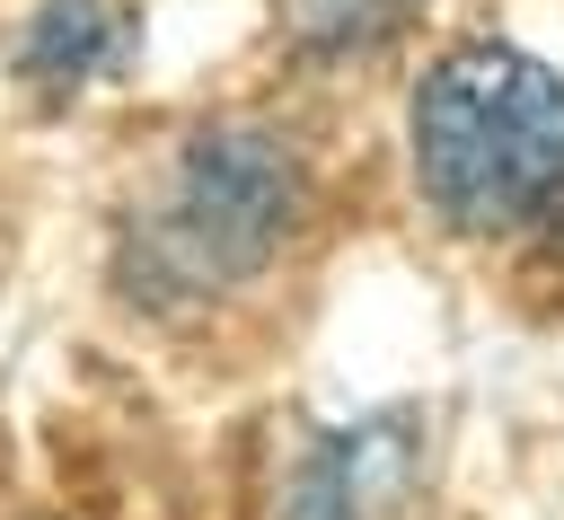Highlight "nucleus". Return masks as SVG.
<instances>
[{
    "label": "nucleus",
    "mask_w": 564,
    "mask_h": 520,
    "mask_svg": "<svg viewBox=\"0 0 564 520\" xmlns=\"http://www.w3.org/2000/svg\"><path fill=\"white\" fill-rule=\"evenodd\" d=\"M414 176L449 229L502 238L564 212V79L520 44H458L414 88Z\"/></svg>",
    "instance_id": "obj_1"
},
{
    "label": "nucleus",
    "mask_w": 564,
    "mask_h": 520,
    "mask_svg": "<svg viewBox=\"0 0 564 520\" xmlns=\"http://www.w3.org/2000/svg\"><path fill=\"white\" fill-rule=\"evenodd\" d=\"M291 212H300V167L273 132H247V123L194 132L167 194V256L203 282L256 273L291 238Z\"/></svg>",
    "instance_id": "obj_2"
},
{
    "label": "nucleus",
    "mask_w": 564,
    "mask_h": 520,
    "mask_svg": "<svg viewBox=\"0 0 564 520\" xmlns=\"http://www.w3.org/2000/svg\"><path fill=\"white\" fill-rule=\"evenodd\" d=\"M397 494H405V432L361 423L308 449V467L282 494V520H379Z\"/></svg>",
    "instance_id": "obj_3"
},
{
    "label": "nucleus",
    "mask_w": 564,
    "mask_h": 520,
    "mask_svg": "<svg viewBox=\"0 0 564 520\" xmlns=\"http://www.w3.org/2000/svg\"><path fill=\"white\" fill-rule=\"evenodd\" d=\"M115 44H123V18L106 0H44L35 26H26V71L44 88H79Z\"/></svg>",
    "instance_id": "obj_4"
},
{
    "label": "nucleus",
    "mask_w": 564,
    "mask_h": 520,
    "mask_svg": "<svg viewBox=\"0 0 564 520\" xmlns=\"http://www.w3.org/2000/svg\"><path fill=\"white\" fill-rule=\"evenodd\" d=\"M405 9H414V0H282L291 35H300V44H317V53L379 44V35H397V26H405Z\"/></svg>",
    "instance_id": "obj_5"
}]
</instances>
